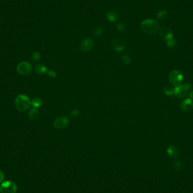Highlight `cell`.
I'll list each match as a JSON object with an SVG mask.
<instances>
[{"mask_svg": "<svg viewBox=\"0 0 193 193\" xmlns=\"http://www.w3.org/2000/svg\"><path fill=\"white\" fill-rule=\"evenodd\" d=\"M141 27L144 33L150 35L157 34L159 28L158 22L151 19H148L143 21Z\"/></svg>", "mask_w": 193, "mask_h": 193, "instance_id": "cell-1", "label": "cell"}, {"mask_svg": "<svg viewBox=\"0 0 193 193\" xmlns=\"http://www.w3.org/2000/svg\"><path fill=\"white\" fill-rule=\"evenodd\" d=\"M31 105V101L24 94H19L15 99V105L19 111L23 112L28 109Z\"/></svg>", "mask_w": 193, "mask_h": 193, "instance_id": "cell-2", "label": "cell"}, {"mask_svg": "<svg viewBox=\"0 0 193 193\" xmlns=\"http://www.w3.org/2000/svg\"><path fill=\"white\" fill-rule=\"evenodd\" d=\"M183 78L184 76L182 73L178 70L172 71L169 75V82L175 87L180 85Z\"/></svg>", "mask_w": 193, "mask_h": 193, "instance_id": "cell-3", "label": "cell"}, {"mask_svg": "<svg viewBox=\"0 0 193 193\" xmlns=\"http://www.w3.org/2000/svg\"><path fill=\"white\" fill-rule=\"evenodd\" d=\"M17 191V185L11 181H5L0 186V192L1 193H16Z\"/></svg>", "mask_w": 193, "mask_h": 193, "instance_id": "cell-4", "label": "cell"}, {"mask_svg": "<svg viewBox=\"0 0 193 193\" xmlns=\"http://www.w3.org/2000/svg\"><path fill=\"white\" fill-rule=\"evenodd\" d=\"M70 123V120L66 116H60L55 119L53 122L54 127L58 129H63L67 127Z\"/></svg>", "mask_w": 193, "mask_h": 193, "instance_id": "cell-5", "label": "cell"}, {"mask_svg": "<svg viewBox=\"0 0 193 193\" xmlns=\"http://www.w3.org/2000/svg\"><path fill=\"white\" fill-rule=\"evenodd\" d=\"M32 70V66L29 62H22L20 63L17 67V71L18 73L23 76L29 75Z\"/></svg>", "mask_w": 193, "mask_h": 193, "instance_id": "cell-6", "label": "cell"}, {"mask_svg": "<svg viewBox=\"0 0 193 193\" xmlns=\"http://www.w3.org/2000/svg\"><path fill=\"white\" fill-rule=\"evenodd\" d=\"M94 44V41L92 38H86L81 41L80 45V49L82 52H87L93 48Z\"/></svg>", "mask_w": 193, "mask_h": 193, "instance_id": "cell-7", "label": "cell"}, {"mask_svg": "<svg viewBox=\"0 0 193 193\" xmlns=\"http://www.w3.org/2000/svg\"><path fill=\"white\" fill-rule=\"evenodd\" d=\"M159 34L160 36L166 41L168 40L173 38L172 31L168 27H163L160 28Z\"/></svg>", "mask_w": 193, "mask_h": 193, "instance_id": "cell-8", "label": "cell"}, {"mask_svg": "<svg viewBox=\"0 0 193 193\" xmlns=\"http://www.w3.org/2000/svg\"><path fill=\"white\" fill-rule=\"evenodd\" d=\"M188 89L185 87V85H179L176 87L175 88V93L174 95L178 98H182L185 96L187 94Z\"/></svg>", "mask_w": 193, "mask_h": 193, "instance_id": "cell-9", "label": "cell"}, {"mask_svg": "<svg viewBox=\"0 0 193 193\" xmlns=\"http://www.w3.org/2000/svg\"><path fill=\"white\" fill-rule=\"evenodd\" d=\"M180 108L185 111H191L193 109V101L190 98L185 99L180 103Z\"/></svg>", "mask_w": 193, "mask_h": 193, "instance_id": "cell-10", "label": "cell"}, {"mask_svg": "<svg viewBox=\"0 0 193 193\" xmlns=\"http://www.w3.org/2000/svg\"><path fill=\"white\" fill-rule=\"evenodd\" d=\"M113 48L116 52H122L125 48V45L120 39H115L113 41Z\"/></svg>", "mask_w": 193, "mask_h": 193, "instance_id": "cell-11", "label": "cell"}, {"mask_svg": "<svg viewBox=\"0 0 193 193\" xmlns=\"http://www.w3.org/2000/svg\"><path fill=\"white\" fill-rule=\"evenodd\" d=\"M167 154L173 159H176L179 157L180 152L177 148L174 146H169L167 149Z\"/></svg>", "mask_w": 193, "mask_h": 193, "instance_id": "cell-12", "label": "cell"}, {"mask_svg": "<svg viewBox=\"0 0 193 193\" xmlns=\"http://www.w3.org/2000/svg\"><path fill=\"white\" fill-rule=\"evenodd\" d=\"M107 18L109 22H115L119 19V15L118 14L114 11H111L107 13L106 15Z\"/></svg>", "mask_w": 193, "mask_h": 193, "instance_id": "cell-13", "label": "cell"}, {"mask_svg": "<svg viewBox=\"0 0 193 193\" xmlns=\"http://www.w3.org/2000/svg\"><path fill=\"white\" fill-rule=\"evenodd\" d=\"M35 72L38 75H44L47 73L48 72V69L47 67L42 64H37L35 67Z\"/></svg>", "mask_w": 193, "mask_h": 193, "instance_id": "cell-14", "label": "cell"}, {"mask_svg": "<svg viewBox=\"0 0 193 193\" xmlns=\"http://www.w3.org/2000/svg\"><path fill=\"white\" fill-rule=\"evenodd\" d=\"M39 115V111H38V110L37 109V108H35L33 107L32 108H31L28 113V116L30 119L32 120H36L38 116Z\"/></svg>", "mask_w": 193, "mask_h": 193, "instance_id": "cell-15", "label": "cell"}, {"mask_svg": "<svg viewBox=\"0 0 193 193\" xmlns=\"http://www.w3.org/2000/svg\"><path fill=\"white\" fill-rule=\"evenodd\" d=\"M31 105L35 108H38L43 105V101L39 97H35L31 101Z\"/></svg>", "mask_w": 193, "mask_h": 193, "instance_id": "cell-16", "label": "cell"}, {"mask_svg": "<svg viewBox=\"0 0 193 193\" xmlns=\"http://www.w3.org/2000/svg\"><path fill=\"white\" fill-rule=\"evenodd\" d=\"M164 92L168 96H171L174 94L175 93V88L171 87V86L167 85L164 89Z\"/></svg>", "mask_w": 193, "mask_h": 193, "instance_id": "cell-17", "label": "cell"}, {"mask_svg": "<svg viewBox=\"0 0 193 193\" xmlns=\"http://www.w3.org/2000/svg\"><path fill=\"white\" fill-rule=\"evenodd\" d=\"M168 13L166 10H161L157 14V18L160 20H162L167 18Z\"/></svg>", "mask_w": 193, "mask_h": 193, "instance_id": "cell-18", "label": "cell"}, {"mask_svg": "<svg viewBox=\"0 0 193 193\" xmlns=\"http://www.w3.org/2000/svg\"><path fill=\"white\" fill-rule=\"evenodd\" d=\"M103 31V28L101 27H98L93 30L92 34L94 37H98L102 34Z\"/></svg>", "mask_w": 193, "mask_h": 193, "instance_id": "cell-19", "label": "cell"}, {"mask_svg": "<svg viewBox=\"0 0 193 193\" xmlns=\"http://www.w3.org/2000/svg\"><path fill=\"white\" fill-rule=\"evenodd\" d=\"M122 59V61H123V62L125 64H129L131 62V58L127 54H123Z\"/></svg>", "mask_w": 193, "mask_h": 193, "instance_id": "cell-20", "label": "cell"}, {"mask_svg": "<svg viewBox=\"0 0 193 193\" xmlns=\"http://www.w3.org/2000/svg\"><path fill=\"white\" fill-rule=\"evenodd\" d=\"M167 46L169 48H173L176 45V41L173 38H171L166 41Z\"/></svg>", "mask_w": 193, "mask_h": 193, "instance_id": "cell-21", "label": "cell"}, {"mask_svg": "<svg viewBox=\"0 0 193 193\" xmlns=\"http://www.w3.org/2000/svg\"><path fill=\"white\" fill-rule=\"evenodd\" d=\"M31 58L34 61H38L40 59V55L38 52H35L32 53V54L31 55Z\"/></svg>", "mask_w": 193, "mask_h": 193, "instance_id": "cell-22", "label": "cell"}, {"mask_svg": "<svg viewBox=\"0 0 193 193\" xmlns=\"http://www.w3.org/2000/svg\"><path fill=\"white\" fill-rule=\"evenodd\" d=\"M80 114V111L78 109H74L72 111L71 113V116L72 118H77Z\"/></svg>", "mask_w": 193, "mask_h": 193, "instance_id": "cell-23", "label": "cell"}, {"mask_svg": "<svg viewBox=\"0 0 193 193\" xmlns=\"http://www.w3.org/2000/svg\"><path fill=\"white\" fill-rule=\"evenodd\" d=\"M173 167L176 170L178 171L181 170V169L182 168V164L179 161H175L174 163V164H173Z\"/></svg>", "mask_w": 193, "mask_h": 193, "instance_id": "cell-24", "label": "cell"}, {"mask_svg": "<svg viewBox=\"0 0 193 193\" xmlns=\"http://www.w3.org/2000/svg\"><path fill=\"white\" fill-rule=\"evenodd\" d=\"M47 75L49 77H50V78H55L57 77V73L53 70H49L47 72Z\"/></svg>", "mask_w": 193, "mask_h": 193, "instance_id": "cell-25", "label": "cell"}, {"mask_svg": "<svg viewBox=\"0 0 193 193\" xmlns=\"http://www.w3.org/2000/svg\"><path fill=\"white\" fill-rule=\"evenodd\" d=\"M117 30L119 31L122 32H124L125 30V26L123 23H120L117 24Z\"/></svg>", "mask_w": 193, "mask_h": 193, "instance_id": "cell-26", "label": "cell"}, {"mask_svg": "<svg viewBox=\"0 0 193 193\" xmlns=\"http://www.w3.org/2000/svg\"><path fill=\"white\" fill-rule=\"evenodd\" d=\"M4 179V175L1 170H0V183L2 182V181Z\"/></svg>", "mask_w": 193, "mask_h": 193, "instance_id": "cell-27", "label": "cell"}, {"mask_svg": "<svg viewBox=\"0 0 193 193\" xmlns=\"http://www.w3.org/2000/svg\"><path fill=\"white\" fill-rule=\"evenodd\" d=\"M189 96H190L189 98H190L191 99H193V91L191 92L190 93V94H189Z\"/></svg>", "mask_w": 193, "mask_h": 193, "instance_id": "cell-28", "label": "cell"}]
</instances>
